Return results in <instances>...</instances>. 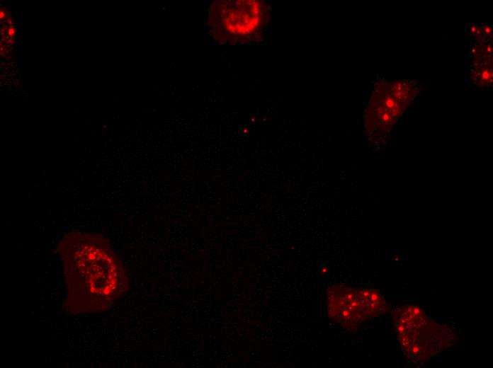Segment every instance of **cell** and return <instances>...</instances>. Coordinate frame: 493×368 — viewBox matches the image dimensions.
Segmentation results:
<instances>
[{
  "label": "cell",
  "mask_w": 493,
  "mask_h": 368,
  "mask_svg": "<svg viewBox=\"0 0 493 368\" xmlns=\"http://www.w3.org/2000/svg\"><path fill=\"white\" fill-rule=\"evenodd\" d=\"M67 285L65 306L72 313H92L110 308L129 287L125 268L100 235L72 232L57 246Z\"/></svg>",
  "instance_id": "obj_1"
},
{
  "label": "cell",
  "mask_w": 493,
  "mask_h": 368,
  "mask_svg": "<svg viewBox=\"0 0 493 368\" xmlns=\"http://www.w3.org/2000/svg\"><path fill=\"white\" fill-rule=\"evenodd\" d=\"M268 18L264 1H217L210 8L209 25L224 43L249 42L261 35Z\"/></svg>",
  "instance_id": "obj_2"
},
{
  "label": "cell",
  "mask_w": 493,
  "mask_h": 368,
  "mask_svg": "<svg viewBox=\"0 0 493 368\" xmlns=\"http://www.w3.org/2000/svg\"><path fill=\"white\" fill-rule=\"evenodd\" d=\"M400 344L412 360H424L440 352L448 343L447 331L416 306H404L394 314Z\"/></svg>",
  "instance_id": "obj_3"
},
{
  "label": "cell",
  "mask_w": 493,
  "mask_h": 368,
  "mask_svg": "<svg viewBox=\"0 0 493 368\" xmlns=\"http://www.w3.org/2000/svg\"><path fill=\"white\" fill-rule=\"evenodd\" d=\"M327 302L329 317L347 328L359 326L386 310L382 296L371 288L331 286L327 290Z\"/></svg>",
  "instance_id": "obj_4"
},
{
  "label": "cell",
  "mask_w": 493,
  "mask_h": 368,
  "mask_svg": "<svg viewBox=\"0 0 493 368\" xmlns=\"http://www.w3.org/2000/svg\"><path fill=\"white\" fill-rule=\"evenodd\" d=\"M482 76H483V78H484V79H487L489 76V74L488 71H484L483 72Z\"/></svg>",
  "instance_id": "obj_5"
}]
</instances>
